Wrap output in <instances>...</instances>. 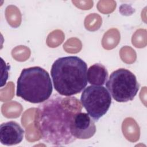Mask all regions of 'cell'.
I'll list each match as a JSON object with an SVG mask.
<instances>
[{"label":"cell","instance_id":"52a82bcc","mask_svg":"<svg viewBox=\"0 0 147 147\" xmlns=\"http://www.w3.org/2000/svg\"><path fill=\"white\" fill-rule=\"evenodd\" d=\"M24 130L14 122L3 123L0 126V141L5 145H13L20 143L24 137Z\"/></svg>","mask_w":147,"mask_h":147},{"label":"cell","instance_id":"6da1fadb","mask_svg":"<svg viewBox=\"0 0 147 147\" xmlns=\"http://www.w3.org/2000/svg\"><path fill=\"white\" fill-rule=\"evenodd\" d=\"M82 109L76 98L55 94L36 109L34 126L44 141L49 144L62 146L71 144L76 138L71 134V124Z\"/></svg>","mask_w":147,"mask_h":147},{"label":"cell","instance_id":"8992f818","mask_svg":"<svg viewBox=\"0 0 147 147\" xmlns=\"http://www.w3.org/2000/svg\"><path fill=\"white\" fill-rule=\"evenodd\" d=\"M72 136L76 139H88L96 132V126L92 118L86 113H79L74 117L70 126Z\"/></svg>","mask_w":147,"mask_h":147},{"label":"cell","instance_id":"277c9868","mask_svg":"<svg viewBox=\"0 0 147 147\" xmlns=\"http://www.w3.org/2000/svg\"><path fill=\"white\" fill-rule=\"evenodd\" d=\"M106 87L115 100L126 102L134 99L139 90L140 84L131 72L119 68L111 74L106 82Z\"/></svg>","mask_w":147,"mask_h":147},{"label":"cell","instance_id":"9c48e42d","mask_svg":"<svg viewBox=\"0 0 147 147\" xmlns=\"http://www.w3.org/2000/svg\"><path fill=\"white\" fill-rule=\"evenodd\" d=\"M120 40V34L116 29H111L109 30L103 36L102 40V45L104 48L108 49L110 40L111 41L112 48H114L118 44Z\"/></svg>","mask_w":147,"mask_h":147},{"label":"cell","instance_id":"5b68a950","mask_svg":"<svg viewBox=\"0 0 147 147\" xmlns=\"http://www.w3.org/2000/svg\"><path fill=\"white\" fill-rule=\"evenodd\" d=\"M80 101L87 114L97 122L109 110L111 96L102 86H89L83 91Z\"/></svg>","mask_w":147,"mask_h":147},{"label":"cell","instance_id":"7a4b0ae2","mask_svg":"<svg viewBox=\"0 0 147 147\" xmlns=\"http://www.w3.org/2000/svg\"><path fill=\"white\" fill-rule=\"evenodd\" d=\"M87 65L78 56H66L55 60L51 75L54 88L61 95L80 93L87 84Z\"/></svg>","mask_w":147,"mask_h":147},{"label":"cell","instance_id":"ba28073f","mask_svg":"<svg viewBox=\"0 0 147 147\" xmlns=\"http://www.w3.org/2000/svg\"><path fill=\"white\" fill-rule=\"evenodd\" d=\"M87 77L88 83L91 85L102 86L107 81L108 72L104 65L96 63L88 69Z\"/></svg>","mask_w":147,"mask_h":147},{"label":"cell","instance_id":"3957f363","mask_svg":"<svg viewBox=\"0 0 147 147\" xmlns=\"http://www.w3.org/2000/svg\"><path fill=\"white\" fill-rule=\"evenodd\" d=\"M53 87L48 72L40 67L24 68L17 80V96L32 103H42L52 93Z\"/></svg>","mask_w":147,"mask_h":147}]
</instances>
